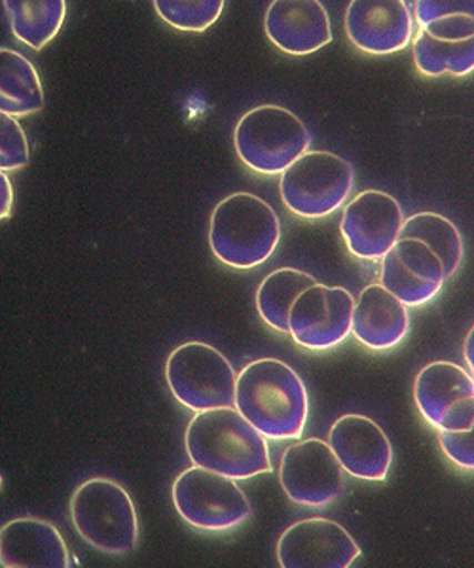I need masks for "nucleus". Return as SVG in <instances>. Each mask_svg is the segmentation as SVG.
<instances>
[{
	"label": "nucleus",
	"mask_w": 474,
	"mask_h": 568,
	"mask_svg": "<svg viewBox=\"0 0 474 568\" xmlns=\"http://www.w3.org/2000/svg\"><path fill=\"white\" fill-rule=\"evenodd\" d=\"M235 407L266 438L299 439L310 417V396L289 364L260 358L238 374Z\"/></svg>",
	"instance_id": "nucleus-1"
},
{
	"label": "nucleus",
	"mask_w": 474,
	"mask_h": 568,
	"mask_svg": "<svg viewBox=\"0 0 474 568\" xmlns=\"http://www.w3.org/2000/svg\"><path fill=\"white\" fill-rule=\"evenodd\" d=\"M186 452L192 465L232 479H249L272 471L266 436L238 407L198 412L186 428Z\"/></svg>",
	"instance_id": "nucleus-2"
},
{
	"label": "nucleus",
	"mask_w": 474,
	"mask_h": 568,
	"mask_svg": "<svg viewBox=\"0 0 474 568\" xmlns=\"http://www.w3.org/2000/svg\"><path fill=\"white\" fill-rule=\"evenodd\" d=\"M280 240V216L259 195L235 192L211 214L209 246L216 260L232 270H254L264 264Z\"/></svg>",
	"instance_id": "nucleus-3"
},
{
	"label": "nucleus",
	"mask_w": 474,
	"mask_h": 568,
	"mask_svg": "<svg viewBox=\"0 0 474 568\" xmlns=\"http://www.w3.org/2000/svg\"><path fill=\"white\" fill-rule=\"evenodd\" d=\"M312 133L294 112L278 104L249 110L235 125V154L259 175H283L310 152Z\"/></svg>",
	"instance_id": "nucleus-4"
},
{
	"label": "nucleus",
	"mask_w": 474,
	"mask_h": 568,
	"mask_svg": "<svg viewBox=\"0 0 474 568\" xmlns=\"http://www.w3.org/2000/svg\"><path fill=\"white\" fill-rule=\"evenodd\" d=\"M74 529L91 548L109 556H125L139 542L135 504L122 485L109 478H91L71 498Z\"/></svg>",
	"instance_id": "nucleus-5"
},
{
	"label": "nucleus",
	"mask_w": 474,
	"mask_h": 568,
	"mask_svg": "<svg viewBox=\"0 0 474 568\" xmlns=\"http://www.w3.org/2000/svg\"><path fill=\"white\" fill-rule=\"evenodd\" d=\"M353 186V163L325 150L305 152L280 179L283 205L307 220L325 219L344 207Z\"/></svg>",
	"instance_id": "nucleus-6"
},
{
	"label": "nucleus",
	"mask_w": 474,
	"mask_h": 568,
	"mask_svg": "<svg viewBox=\"0 0 474 568\" xmlns=\"http://www.w3.org/2000/svg\"><path fill=\"white\" fill-rule=\"evenodd\" d=\"M165 379L175 400L195 414L235 407L238 374L232 362L209 343L179 345L165 364Z\"/></svg>",
	"instance_id": "nucleus-7"
},
{
	"label": "nucleus",
	"mask_w": 474,
	"mask_h": 568,
	"mask_svg": "<svg viewBox=\"0 0 474 568\" xmlns=\"http://www.w3.org/2000/svg\"><path fill=\"white\" fill-rule=\"evenodd\" d=\"M171 495L179 516L195 529L209 532L235 529L253 514V506L235 479L202 466L182 471Z\"/></svg>",
	"instance_id": "nucleus-8"
},
{
	"label": "nucleus",
	"mask_w": 474,
	"mask_h": 568,
	"mask_svg": "<svg viewBox=\"0 0 474 568\" xmlns=\"http://www.w3.org/2000/svg\"><path fill=\"white\" fill-rule=\"evenodd\" d=\"M280 481L294 504L321 508L344 495L345 470L329 442L310 438L283 453Z\"/></svg>",
	"instance_id": "nucleus-9"
},
{
	"label": "nucleus",
	"mask_w": 474,
	"mask_h": 568,
	"mask_svg": "<svg viewBox=\"0 0 474 568\" xmlns=\"http://www.w3.org/2000/svg\"><path fill=\"white\" fill-rule=\"evenodd\" d=\"M401 203L382 190H364L345 205L340 233L347 251L359 260H382L401 240Z\"/></svg>",
	"instance_id": "nucleus-10"
},
{
	"label": "nucleus",
	"mask_w": 474,
	"mask_h": 568,
	"mask_svg": "<svg viewBox=\"0 0 474 568\" xmlns=\"http://www.w3.org/2000/svg\"><path fill=\"white\" fill-rule=\"evenodd\" d=\"M355 300L342 286L313 284L300 294L289 317V334L300 347L326 351L351 334Z\"/></svg>",
	"instance_id": "nucleus-11"
},
{
	"label": "nucleus",
	"mask_w": 474,
	"mask_h": 568,
	"mask_svg": "<svg viewBox=\"0 0 474 568\" xmlns=\"http://www.w3.org/2000/svg\"><path fill=\"white\" fill-rule=\"evenodd\" d=\"M361 557V548L342 525L312 517L291 525L278 542L283 568H347Z\"/></svg>",
	"instance_id": "nucleus-12"
},
{
	"label": "nucleus",
	"mask_w": 474,
	"mask_h": 568,
	"mask_svg": "<svg viewBox=\"0 0 474 568\" xmlns=\"http://www.w3.org/2000/svg\"><path fill=\"white\" fill-rule=\"evenodd\" d=\"M404 0H353L345 10L351 44L371 55L403 52L414 37V16Z\"/></svg>",
	"instance_id": "nucleus-13"
},
{
	"label": "nucleus",
	"mask_w": 474,
	"mask_h": 568,
	"mask_svg": "<svg viewBox=\"0 0 474 568\" xmlns=\"http://www.w3.org/2000/svg\"><path fill=\"white\" fill-rule=\"evenodd\" d=\"M382 286L404 305L430 304L448 281L444 264L430 246L417 240H399L382 258Z\"/></svg>",
	"instance_id": "nucleus-14"
},
{
	"label": "nucleus",
	"mask_w": 474,
	"mask_h": 568,
	"mask_svg": "<svg viewBox=\"0 0 474 568\" xmlns=\"http://www.w3.org/2000/svg\"><path fill=\"white\" fill-rule=\"evenodd\" d=\"M329 444L344 470L363 481H384L390 476L393 447L384 428L364 415H344L331 426Z\"/></svg>",
	"instance_id": "nucleus-15"
},
{
	"label": "nucleus",
	"mask_w": 474,
	"mask_h": 568,
	"mask_svg": "<svg viewBox=\"0 0 474 568\" xmlns=\"http://www.w3.org/2000/svg\"><path fill=\"white\" fill-rule=\"evenodd\" d=\"M264 31L278 50L296 58L332 42L331 18L319 0H273L264 16Z\"/></svg>",
	"instance_id": "nucleus-16"
},
{
	"label": "nucleus",
	"mask_w": 474,
	"mask_h": 568,
	"mask_svg": "<svg viewBox=\"0 0 474 568\" xmlns=\"http://www.w3.org/2000/svg\"><path fill=\"white\" fill-rule=\"evenodd\" d=\"M0 565L4 568H67L71 554L56 525L20 517L0 530Z\"/></svg>",
	"instance_id": "nucleus-17"
},
{
	"label": "nucleus",
	"mask_w": 474,
	"mask_h": 568,
	"mask_svg": "<svg viewBox=\"0 0 474 568\" xmlns=\"http://www.w3.org/2000/svg\"><path fill=\"white\" fill-rule=\"evenodd\" d=\"M409 329V305L382 284H371L359 294L351 334L361 345L374 351L393 349L403 342Z\"/></svg>",
	"instance_id": "nucleus-18"
},
{
	"label": "nucleus",
	"mask_w": 474,
	"mask_h": 568,
	"mask_svg": "<svg viewBox=\"0 0 474 568\" xmlns=\"http://www.w3.org/2000/svg\"><path fill=\"white\" fill-rule=\"evenodd\" d=\"M474 396V377L454 362H431L417 374L414 400L423 419L438 426L442 414L462 398Z\"/></svg>",
	"instance_id": "nucleus-19"
},
{
	"label": "nucleus",
	"mask_w": 474,
	"mask_h": 568,
	"mask_svg": "<svg viewBox=\"0 0 474 568\" xmlns=\"http://www.w3.org/2000/svg\"><path fill=\"white\" fill-rule=\"evenodd\" d=\"M44 109V90L33 63L21 53L0 50V114L21 118Z\"/></svg>",
	"instance_id": "nucleus-20"
},
{
	"label": "nucleus",
	"mask_w": 474,
	"mask_h": 568,
	"mask_svg": "<svg viewBox=\"0 0 474 568\" xmlns=\"http://www.w3.org/2000/svg\"><path fill=\"white\" fill-rule=\"evenodd\" d=\"M2 7L13 37L37 52L56 39L67 16L65 0H4Z\"/></svg>",
	"instance_id": "nucleus-21"
},
{
	"label": "nucleus",
	"mask_w": 474,
	"mask_h": 568,
	"mask_svg": "<svg viewBox=\"0 0 474 568\" xmlns=\"http://www.w3.org/2000/svg\"><path fill=\"white\" fill-rule=\"evenodd\" d=\"M313 284H317V281L310 273L300 272L294 267H281L270 273L256 291V310L260 318L270 328L289 334V317L294 302Z\"/></svg>",
	"instance_id": "nucleus-22"
},
{
	"label": "nucleus",
	"mask_w": 474,
	"mask_h": 568,
	"mask_svg": "<svg viewBox=\"0 0 474 568\" xmlns=\"http://www.w3.org/2000/svg\"><path fill=\"white\" fill-rule=\"evenodd\" d=\"M401 240H417L441 258L446 275L454 277L463 262V237L452 220L436 213H417L404 220Z\"/></svg>",
	"instance_id": "nucleus-23"
},
{
	"label": "nucleus",
	"mask_w": 474,
	"mask_h": 568,
	"mask_svg": "<svg viewBox=\"0 0 474 568\" xmlns=\"http://www.w3.org/2000/svg\"><path fill=\"white\" fill-rule=\"evenodd\" d=\"M414 16L420 29L433 39H474V0H417Z\"/></svg>",
	"instance_id": "nucleus-24"
},
{
	"label": "nucleus",
	"mask_w": 474,
	"mask_h": 568,
	"mask_svg": "<svg viewBox=\"0 0 474 568\" xmlns=\"http://www.w3.org/2000/svg\"><path fill=\"white\" fill-rule=\"evenodd\" d=\"M414 63L425 77H467L474 71V39L436 40L420 29L414 39Z\"/></svg>",
	"instance_id": "nucleus-25"
},
{
	"label": "nucleus",
	"mask_w": 474,
	"mask_h": 568,
	"mask_svg": "<svg viewBox=\"0 0 474 568\" xmlns=\"http://www.w3.org/2000/svg\"><path fill=\"white\" fill-rule=\"evenodd\" d=\"M224 4V0H157L154 10L168 26L179 31L203 33L219 21Z\"/></svg>",
	"instance_id": "nucleus-26"
},
{
	"label": "nucleus",
	"mask_w": 474,
	"mask_h": 568,
	"mask_svg": "<svg viewBox=\"0 0 474 568\" xmlns=\"http://www.w3.org/2000/svg\"><path fill=\"white\" fill-rule=\"evenodd\" d=\"M29 141L20 122L0 114V169L2 173L26 168L29 163Z\"/></svg>",
	"instance_id": "nucleus-27"
},
{
	"label": "nucleus",
	"mask_w": 474,
	"mask_h": 568,
	"mask_svg": "<svg viewBox=\"0 0 474 568\" xmlns=\"http://www.w3.org/2000/svg\"><path fill=\"white\" fill-rule=\"evenodd\" d=\"M438 439L442 452L454 465L465 470H474V425L463 433L438 430Z\"/></svg>",
	"instance_id": "nucleus-28"
},
{
	"label": "nucleus",
	"mask_w": 474,
	"mask_h": 568,
	"mask_svg": "<svg viewBox=\"0 0 474 568\" xmlns=\"http://www.w3.org/2000/svg\"><path fill=\"white\" fill-rule=\"evenodd\" d=\"M474 425V396L455 402L442 414L436 430L444 433H463Z\"/></svg>",
	"instance_id": "nucleus-29"
},
{
	"label": "nucleus",
	"mask_w": 474,
	"mask_h": 568,
	"mask_svg": "<svg viewBox=\"0 0 474 568\" xmlns=\"http://www.w3.org/2000/svg\"><path fill=\"white\" fill-rule=\"evenodd\" d=\"M13 187L7 173L0 175V219L4 220L12 213Z\"/></svg>",
	"instance_id": "nucleus-30"
},
{
	"label": "nucleus",
	"mask_w": 474,
	"mask_h": 568,
	"mask_svg": "<svg viewBox=\"0 0 474 568\" xmlns=\"http://www.w3.org/2000/svg\"><path fill=\"white\" fill-rule=\"evenodd\" d=\"M463 356H465V362H467L471 374L474 375V326L468 329L467 337H465V342H463Z\"/></svg>",
	"instance_id": "nucleus-31"
}]
</instances>
